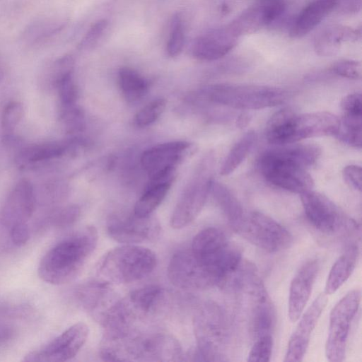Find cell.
I'll return each instance as SVG.
<instances>
[{"label":"cell","instance_id":"2e32d148","mask_svg":"<svg viewBox=\"0 0 362 362\" xmlns=\"http://www.w3.org/2000/svg\"><path fill=\"white\" fill-rule=\"evenodd\" d=\"M167 271L170 281L182 289L202 290L215 286L213 279L197 261L190 250L175 253Z\"/></svg>","mask_w":362,"mask_h":362},{"label":"cell","instance_id":"f1b7e54d","mask_svg":"<svg viewBox=\"0 0 362 362\" xmlns=\"http://www.w3.org/2000/svg\"><path fill=\"white\" fill-rule=\"evenodd\" d=\"M293 144L277 146L273 149L305 169L316 163L321 153L319 146L311 144Z\"/></svg>","mask_w":362,"mask_h":362},{"label":"cell","instance_id":"7c38bea8","mask_svg":"<svg viewBox=\"0 0 362 362\" xmlns=\"http://www.w3.org/2000/svg\"><path fill=\"white\" fill-rule=\"evenodd\" d=\"M360 302L361 291L355 289L345 295L332 308L325 345V354L329 361L339 362L344 359L350 325Z\"/></svg>","mask_w":362,"mask_h":362},{"label":"cell","instance_id":"ffe728a7","mask_svg":"<svg viewBox=\"0 0 362 362\" xmlns=\"http://www.w3.org/2000/svg\"><path fill=\"white\" fill-rule=\"evenodd\" d=\"M238 37L229 25L210 30L194 40L192 54L203 61L218 59L233 49Z\"/></svg>","mask_w":362,"mask_h":362},{"label":"cell","instance_id":"5b68a950","mask_svg":"<svg viewBox=\"0 0 362 362\" xmlns=\"http://www.w3.org/2000/svg\"><path fill=\"white\" fill-rule=\"evenodd\" d=\"M226 316L218 305L208 301L196 311L193 320L197 348L188 354L190 361L225 360L223 350L227 339Z\"/></svg>","mask_w":362,"mask_h":362},{"label":"cell","instance_id":"7dc6e473","mask_svg":"<svg viewBox=\"0 0 362 362\" xmlns=\"http://www.w3.org/2000/svg\"><path fill=\"white\" fill-rule=\"evenodd\" d=\"M249 122V117L247 115L243 114L240 115L237 120V124L240 127H243L246 125V124Z\"/></svg>","mask_w":362,"mask_h":362},{"label":"cell","instance_id":"9a60e30c","mask_svg":"<svg viewBox=\"0 0 362 362\" xmlns=\"http://www.w3.org/2000/svg\"><path fill=\"white\" fill-rule=\"evenodd\" d=\"M107 230L109 235L119 243L136 245L154 241L160 233V226L151 215H112L107 219Z\"/></svg>","mask_w":362,"mask_h":362},{"label":"cell","instance_id":"e0dca14e","mask_svg":"<svg viewBox=\"0 0 362 362\" xmlns=\"http://www.w3.org/2000/svg\"><path fill=\"white\" fill-rule=\"evenodd\" d=\"M74 295L78 305L100 323L120 299L111 283L103 279L81 284Z\"/></svg>","mask_w":362,"mask_h":362},{"label":"cell","instance_id":"b9f144b4","mask_svg":"<svg viewBox=\"0 0 362 362\" xmlns=\"http://www.w3.org/2000/svg\"><path fill=\"white\" fill-rule=\"evenodd\" d=\"M331 71L333 74L349 79H360L361 77V64L354 60H340L334 63Z\"/></svg>","mask_w":362,"mask_h":362},{"label":"cell","instance_id":"8992f818","mask_svg":"<svg viewBox=\"0 0 362 362\" xmlns=\"http://www.w3.org/2000/svg\"><path fill=\"white\" fill-rule=\"evenodd\" d=\"M339 118L328 112L297 114L290 110L276 124L272 133L275 146L296 143L300 140L323 136H335Z\"/></svg>","mask_w":362,"mask_h":362},{"label":"cell","instance_id":"60d3db41","mask_svg":"<svg viewBox=\"0 0 362 362\" xmlns=\"http://www.w3.org/2000/svg\"><path fill=\"white\" fill-rule=\"evenodd\" d=\"M260 4L264 25L275 22L286 10L284 0H261Z\"/></svg>","mask_w":362,"mask_h":362},{"label":"cell","instance_id":"5bb4252c","mask_svg":"<svg viewBox=\"0 0 362 362\" xmlns=\"http://www.w3.org/2000/svg\"><path fill=\"white\" fill-rule=\"evenodd\" d=\"M88 327L76 323L41 348L28 354L26 362H62L74 358L83 347L88 336Z\"/></svg>","mask_w":362,"mask_h":362},{"label":"cell","instance_id":"4dcf8cb0","mask_svg":"<svg viewBox=\"0 0 362 362\" xmlns=\"http://www.w3.org/2000/svg\"><path fill=\"white\" fill-rule=\"evenodd\" d=\"M257 139V134L250 130L246 132L231 148L220 170L221 175L231 174L245 160Z\"/></svg>","mask_w":362,"mask_h":362},{"label":"cell","instance_id":"ab89813d","mask_svg":"<svg viewBox=\"0 0 362 362\" xmlns=\"http://www.w3.org/2000/svg\"><path fill=\"white\" fill-rule=\"evenodd\" d=\"M108 25L106 19H100L95 22L88 30L78 47L80 49H88L95 46L103 37Z\"/></svg>","mask_w":362,"mask_h":362},{"label":"cell","instance_id":"bcb514c9","mask_svg":"<svg viewBox=\"0 0 362 362\" xmlns=\"http://www.w3.org/2000/svg\"><path fill=\"white\" fill-rule=\"evenodd\" d=\"M343 6L344 11H356L361 6V0H346Z\"/></svg>","mask_w":362,"mask_h":362},{"label":"cell","instance_id":"d4e9b609","mask_svg":"<svg viewBox=\"0 0 362 362\" xmlns=\"http://www.w3.org/2000/svg\"><path fill=\"white\" fill-rule=\"evenodd\" d=\"M66 23L55 18H41L30 23L21 34V40L27 45L36 46L44 44L59 33Z\"/></svg>","mask_w":362,"mask_h":362},{"label":"cell","instance_id":"44dd1931","mask_svg":"<svg viewBox=\"0 0 362 362\" xmlns=\"http://www.w3.org/2000/svg\"><path fill=\"white\" fill-rule=\"evenodd\" d=\"M319 264L316 259L305 262L294 276L290 286L288 313L291 322L302 315L317 278Z\"/></svg>","mask_w":362,"mask_h":362},{"label":"cell","instance_id":"f546056e","mask_svg":"<svg viewBox=\"0 0 362 362\" xmlns=\"http://www.w3.org/2000/svg\"><path fill=\"white\" fill-rule=\"evenodd\" d=\"M118 82L124 97L130 102L142 98L148 90L146 79L129 67H122L119 70Z\"/></svg>","mask_w":362,"mask_h":362},{"label":"cell","instance_id":"83f0119b","mask_svg":"<svg viewBox=\"0 0 362 362\" xmlns=\"http://www.w3.org/2000/svg\"><path fill=\"white\" fill-rule=\"evenodd\" d=\"M69 146L68 143L46 142L33 144L24 148L19 154V160L24 163H35L59 158Z\"/></svg>","mask_w":362,"mask_h":362},{"label":"cell","instance_id":"ac0fdd59","mask_svg":"<svg viewBox=\"0 0 362 362\" xmlns=\"http://www.w3.org/2000/svg\"><path fill=\"white\" fill-rule=\"evenodd\" d=\"M327 303V295L323 292L300 315L296 329L290 337L284 358L286 362H298L303 360L307 351L310 337Z\"/></svg>","mask_w":362,"mask_h":362},{"label":"cell","instance_id":"4fadbf2b","mask_svg":"<svg viewBox=\"0 0 362 362\" xmlns=\"http://www.w3.org/2000/svg\"><path fill=\"white\" fill-rule=\"evenodd\" d=\"M190 149V143L176 141L146 150L141 156V164L148 175V185L172 182L176 165Z\"/></svg>","mask_w":362,"mask_h":362},{"label":"cell","instance_id":"f6af8a7d","mask_svg":"<svg viewBox=\"0 0 362 362\" xmlns=\"http://www.w3.org/2000/svg\"><path fill=\"white\" fill-rule=\"evenodd\" d=\"M11 241L16 246H23L27 243L30 237L29 228L27 223H21L12 226L10 229Z\"/></svg>","mask_w":362,"mask_h":362},{"label":"cell","instance_id":"d6a6232c","mask_svg":"<svg viewBox=\"0 0 362 362\" xmlns=\"http://www.w3.org/2000/svg\"><path fill=\"white\" fill-rule=\"evenodd\" d=\"M362 116L343 115L339 122L337 136L343 143L357 148L362 144Z\"/></svg>","mask_w":362,"mask_h":362},{"label":"cell","instance_id":"cb8c5ba5","mask_svg":"<svg viewBox=\"0 0 362 362\" xmlns=\"http://www.w3.org/2000/svg\"><path fill=\"white\" fill-rule=\"evenodd\" d=\"M358 256L356 245H349L337 259L328 275L325 293L331 295L336 292L349 278L355 269Z\"/></svg>","mask_w":362,"mask_h":362},{"label":"cell","instance_id":"c3c4849f","mask_svg":"<svg viewBox=\"0 0 362 362\" xmlns=\"http://www.w3.org/2000/svg\"><path fill=\"white\" fill-rule=\"evenodd\" d=\"M3 77V70H2V68L0 65V81L1 79V78Z\"/></svg>","mask_w":362,"mask_h":362},{"label":"cell","instance_id":"484cf974","mask_svg":"<svg viewBox=\"0 0 362 362\" xmlns=\"http://www.w3.org/2000/svg\"><path fill=\"white\" fill-rule=\"evenodd\" d=\"M354 31L341 25L329 27L322 31L315 41V50L320 56L329 57L337 54L341 43L354 39Z\"/></svg>","mask_w":362,"mask_h":362},{"label":"cell","instance_id":"d6986e66","mask_svg":"<svg viewBox=\"0 0 362 362\" xmlns=\"http://www.w3.org/2000/svg\"><path fill=\"white\" fill-rule=\"evenodd\" d=\"M35 197L32 184L27 180H20L7 197L0 213L3 225L12 226L27 223L35 210Z\"/></svg>","mask_w":362,"mask_h":362},{"label":"cell","instance_id":"d590c367","mask_svg":"<svg viewBox=\"0 0 362 362\" xmlns=\"http://www.w3.org/2000/svg\"><path fill=\"white\" fill-rule=\"evenodd\" d=\"M23 105L18 101H12L5 105L1 118V127L4 135L8 136L14 131L23 115Z\"/></svg>","mask_w":362,"mask_h":362},{"label":"cell","instance_id":"603a6c76","mask_svg":"<svg viewBox=\"0 0 362 362\" xmlns=\"http://www.w3.org/2000/svg\"><path fill=\"white\" fill-rule=\"evenodd\" d=\"M338 0H313L298 14L289 34L300 38L314 29L338 4Z\"/></svg>","mask_w":362,"mask_h":362},{"label":"cell","instance_id":"ba28073f","mask_svg":"<svg viewBox=\"0 0 362 362\" xmlns=\"http://www.w3.org/2000/svg\"><path fill=\"white\" fill-rule=\"evenodd\" d=\"M183 356L179 341L162 332L136 330L127 337L124 349L125 361H180Z\"/></svg>","mask_w":362,"mask_h":362},{"label":"cell","instance_id":"277c9868","mask_svg":"<svg viewBox=\"0 0 362 362\" xmlns=\"http://www.w3.org/2000/svg\"><path fill=\"white\" fill-rule=\"evenodd\" d=\"M157 259L151 250L124 245L110 250L98 265V274L110 283L129 284L143 279L155 269Z\"/></svg>","mask_w":362,"mask_h":362},{"label":"cell","instance_id":"e575fe53","mask_svg":"<svg viewBox=\"0 0 362 362\" xmlns=\"http://www.w3.org/2000/svg\"><path fill=\"white\" fill-rule=\"evenodd\" d=\"M165 105L166 101L163 98H156L148 103L136 114L135 124L139 127L151 125L163 112Z\"/></svg>","mask_w":362,"mask_h":362},{"label":"cell","instance_id":"6da1fadb","mask_svg":"<svg viewBox=\"0 0 362 362\" xmlns=\"http://www.w3.org/2000/svg\"><path fill=\"white\" fill-rule=\"evenodd\" d=\"M98 240V232L93 226H86L64 238L41 259L39 276L45 282L54 285L71 281L94 251Z\"/></svg>","mask_w":362,"mask_h":362},{"label":"cell","instance_id":"30bf717a","mask_svg":"<svg viewBox=\"0 0 362 362\" xmlns=\"http://www.w3.org/2000/svg\"><path fill=\"white\" fill-rule=\"evenodd\" d=\"M258 168L269 182L285 190L300 194L313 188V180L305 168L273 148L259 157Z\"/></svg>","mask_w":362,"mask_h":362},{"label":"cell","instance_id":"f35d334b","mask_svg":"<svg viewBox=\"0 0 362 362\" xmlns=\"http://www.w3.org/2000/svg\"><path fill=\"white\" fill-rule=\"evenodd\" d=\"M80 216V209L69 205L57 210L51 216V223L57 228H65L73 225Z\"/></svg>","mask_w":362,"mask_h":362},{"label":"cell","instance_id":"8fae6325","mask_svg":"<svg viewBox=\"0 0 362 362\" xmlns=\"http://www.w3.org/2000/svg\"><path fill=\"white\" fill-rule=\"evenodd\" d=\"M300 199L307 219L320 232L334 235L357 228V223L325 195L310 189L300 194Z\"/></svg>","mask_w":362,"mask_h":362},{"label":"cell","instance_id":"8d00e7d4","mask_svg":"<svg viewBox=\"0 0 362 362\" xmlns=\"http://www.w3.org/2000/svg\"><path fill=\"white\" fill-rule=\"evenodd\" d=\"M273 349V339L271 334L262 336L252 346L247 356L251 362H267L270 361Z\"/></svg>","mask_w":362,"mask_h":362},{"label":"cell","instance_id":"74e56055","mask_svg":"<svg viewBox=\"0 0 362 362\" xmlns=\"http://www.w3.org/2000/svg\"><path fill=\"white\" fill-rule=\"evenodd\" d=\"M72 74L64 76L55 86L59 93L62 107L75 105L78 98V90L74 81Z\"/></svg>","mask_w":362,"mask_h":362},{"label":"cell","instance_id":"7402d4cb","mask_svg":"<svg viewBox=\"0 0 362 362\" xmlns=\"http://www.w3.org/2000/svg\"><path fill=\"white\" fill-rule=\"evenodd\" d=\"M163 288L148 285L132 291L123 298L127 311L137 322L159 313L166 300Z\"/></svg>","mask_w":362,"mask_h":362},{"label":"cell","instance_id":"7a4b0ae2","mask_svg":"<svg viewBox=\"0 0 362 362\" xmlns=\"http://www.w3.org/2000/svg\"><path fill=\"white\" fill-rule=\"evenodd\" d=\"M216 286L225 287L243 262L238 247L228 240L223 230L209 227L199 231L189 249Z\"/></svg>","mask_w":362,"mask_h":362},{"label":"cell","instance_id":"4316f807","mask_svg":"<svg viewBox=\"0 0 362 362\" xmlns=\"http://www.w3.org/2000/svg\"><path fill=\"white\" fill-rule=\"evenodd\" d=\"M233 228L242 220L244 210L238 199L225 185L213 182L210 191Z\"/></svg>","mask_w":362,"mask_h":362},{"label":"cell","instance_id":"ee69618b","mask_svg":"<svg viewBox=\"0 0 362 362\" xmlns=\"http://www.w3.org/2000/svg\"><path fill=\"white\" fill-rule=\"evenodd\" d=\"M342 176L345 182L355 190L361 192L362 184L361 168L356 165H349L344 168Z\"/></svg>","mask_w":362,"mask_h":362},{"label":"cell","instance_id":"7bdbcfd3","mask_svg":"<svg viewBox=\"0 0 362 362\" xmlns=\"http://www.w3.org/2000/svg\"><path fill=\"white\" fill-rule=\"evenodd\" d=\"M344 115L362 116L361 95L359 93L346 95L341 102Z\"/></svg>","mask_w":362,"mask_h":362},{"label":"cell","instance_id":"3957f363","mask_svg":"<svg viewBox=\"0 0 362 362\" xmlns=\"http://www.w3.org/2000/svg\"><path fill=\"white\" fill-rule=\"evenodd\" d=\"M199 100L241 110H258L283 103L287 98L284 89L259 85L220 83L202 88Z\"/></svg>","mask_w":362,"mask_h":362},{"label":"cell","instance_id":"52a82bcc","mask_svg":"<svg viewBox=\"0 0 362 362\" xmlns=\"http://www.w3.org/2000/svg\"><path fill=\"white\" fill-rule=\"evenodd\" d=\"M214 154L211 152L200 161L173 210L170 218L173 228L187 226L202 211L214 182Z\"/></svg>","mask_w":362,"mask_h":362},{"label":"cell","instance_id":"9c48e42d","mask_svg":"<svg viewBox=\"0 0 362 362\" xmlns=\"http://www.w3.org/2000/svg\"><path fill=\"white\" fill-rule=\"evenodd\" d=\"M233 230L252 244L268 252L284 250L292 242V236L286 228L259 211L245 214Z\"/></svg>","mask_w":362,"mask_h":362},{"label":"cell","instance_id":"836d02e7","mask_svg":"<svg viewBox=\"0 0 362 362\" xmlns=\"http://www.w3.org/2000/svg\"><path fill=\"white\" fill-rule=\"evenodd\" d=\"M185 39V25L182 16L175 13L171 19L166 52L170 57L178 56L182 51Z\"/></svg>","mask_w":362,"mask_h":362},{"label":"cell","instance_id":"1f68e13d","mask_svg":"<svg viewBox=\"0 0 362 362\" xmlns=\"http://www.w3.org/2000/svg\"><path fill=\"white\" fill-rule=\"evenodd\" d=\"M170 186L171 182L148 184L144 192L135 204L134 214L139 216L151 215L165 197Z\"/></svg>","mask_w":362,"mask_h":362}]
</instances>
